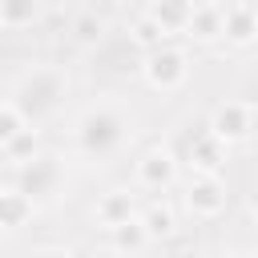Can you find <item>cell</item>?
<instances>
[{
  "label": "cell",
  "instance_id": "obj_1",
  "mask_svg": "<svg viewBox=\"0 0 258 258\" xmlns=\"http://www.w3.org/2000/svg\"><path fill=\"white\" fill-rule=\"evenodd\" d=\"M185 77H189V60H185L181 48H169V44L149 48V56H145V81H149L153 89L173 93V89L185 85Z\"/></svg>",
  "mask_w": 258,
  "mask_h": 258
},
{
  "label": "cell",
  "instance_id": "obj_2",
  "mask_svg": "<svg viewBox=\"0 0 258 258\" xmlns=\"http://www.w3.org/2000/svg\"><path fill=\"white\" fill-rule=\"evenodd\" d=\"M185 206L194 218H218L226 210V185L218 173H194V181L185 185Z\"/></svg>",
  "mask_w": 258,
  "mask_h": 258
},
{
  "label": "cell",
  "instance_id": "obj_3",
  "mask_svg": "<svg viewBox=\"0 0 258 258\" xmlns=\"http://www.w3.org/2000/svg\"><path fill=\"white\" fill-rule=\"evenodd\" d=\"M250 129H254V109L242 105V101H226V105H218L214 117H210V133H218L226 145H230V141H242Z\"/></svg>",
  "mask_w": 258,
  "mask_h": 258
},
{
  "label": "cell",
  "instance_id": "obj_4",
  "mask_svg": "<svg viewBox=\"0 0 258 258\" xmlns=\"http://www.w3.org/2000/svg\"><path fill=\"white\" fill-rule=\"evenodd\" d=\"M81 141H85V149L109 153V149L121 141V121H117L113 113H89L85 125H81Z\"/></svg>",
  "mask_w": 258,
  "mask_h": 258
},
{
  "label": "cell",
  "instance_id": "obj_5",
  "mask_svg": "<svg viewBox=\"0 0 258 258\" xmlns=\"http://www.w3.org/2000/svg\"><path fill=\"white\" fill-rule=\"evenodd\" d=\"M177 177V161L165 153V149H149L141 161H137V181L145 189H169Z\"/></svg>",
  "mask_w": 258,
  "mask_h": 258
},
{
  "label": "cell",
  "instance_id": "obj_6",
  "mask_svg": "<svg viewBox=\"0 0 258 258\" xmlns=\"http://www.w3.org/2000/svg\"><path fill=\"white\" fill-rule=\"evenodd\" d=\"M185 36H194L198 44H210V40L226 36V8L222 4H194V16L185 24Z\"/></svg>",
  "mask_w": 258,
  "mask_h": 258
},
{
  "label": "cell",
  "instance_id": "obj_7",
  "mask_svg": "<svg viewBox=\"0 0 258 258\" xmlns=\"http://www.w3.org/2000/svg\"><path fill=\"white\" fill-rule=\"evenodd\" d=\"M189 161H194V169L198 173H222V165H226V141L218 137V133H202V137H194V145H189Z\"/></svg>",
  "mask_w": 258,
  "mask_h": 258
},
{
  "label": "cell",
  "instance_id": "obj_8",
  "mask_svg": "<svg viewBox=\"0 0 258 258\" xmlns=\"http://www.w3.org/2000/svg\"><path fill=\"white\" fill-rule=\"evenodd\" d=\"M258 36V8L246 4V0H234L226 8V40L234 44H250Z\"/></svg>",
  "mask_w": 258,
  "mask_h": 258
},
{
  "label": "cell",
  "instance_id": "obj_9",
  "mask_svg": "<svg viewBox=\"0 0 258 258\" xmlns=\"http://www.w3.org/2000/svg\"><path fill=\"white\" fill-rule=\"evenodd\" d=\"M129 218H137L129 189H109V194L97 202V222H101L105 230H113V226H121V222H129Z\"/></svg>",
  "mask_w": 258,
  "mask_h": 258
},
{
  "label": "cell",
  "instance_id": "obj_10",
  "mask_svg": "<svg viewBox=\"0 0 258 258\" xmlns=\"http://www.w3.org/2000/svg\"><path fill=\"white\" fill-rule=\"evenodd\" d=\"M32 218L28 189H0V230H20Z\"/></svg>",
  "mask_w": 258,
  "mask_h": 258
},
{
  "label": "cell",
  "instance_id": "obj_11",
  "mask_svg": "<svg viewBox=\"0 0 258 258\" xmlns=\"http://www.w3.org/2000/svg\"><path fill=\"white\" fill-rule=\"evenodd\" d=\"M149 16L165 28V32H185L189 16H194V0H153Z\"/></svg>",
  "mask_w": 258,
  "mask_h": 258
},
{
  "label": "cell",
  "instance_id": "obj_12",
  "mask_svg": "<svg viewBox=\"0 0 258 258\" xmlns=\"http://www.w3.org/2000/svg\"><path fill=\"white\" fill-rule=\"evenodd\" d=\"M109 242H113V250H121V254H137V250L149 242L145 222H141V218H129V222L113 226V230H109Z\"/></svg>",
  "mask_w": 258,
  "mask_h": 258
},
{
  "label": "cell",
  "instance_id": "obj_13",
  "mask_svg": "<svg viewBox=\"0 0 258 258\" xmlns=\"http://www.w3.org/2000/svg\"><path fill=\"white\" fill-rule=\"evenodd\" d=\"M40 16V0H0V24L4 28H28Z\"/></svg>",
  "mask_w": 258,
  "mask_h": 258
},
{
  "label": "cell",
  "instance_id": "obj_14",
  "mask_svg": "<svg viewBox=\"0 0 258 258\" xmlns=\"http://www.w3.org/2000/svg\"><path fill=\"white\" fill-rule=\"evenodd\" d=\"M141 222H145V234H149V242L173 238V230H177V218H173V210H169V206H149V210L141 214Z\"/></svg>",
  "mask_w": 258,
  "mask_h": 258
},
{
  "label": "cell",
  "instance_id": "obj_15",
  "mask_svg": "<svg viewBox=\"0 0 258 258\" xmlns=\"http://www.w3.org/2000/svg\"><path fill=\"white\" fill-rule=\"evenodd\" d=\"M36 149H40V133L24 125V129H20V133H16V137H12L8 145H4V157H8V161H20V165H24V161H36Z\"/></svg>",
  "mask_w": 258,
  "mask_h": 258
},
{
  "label": "cell",
  "instance_id": "obj_16",
  "mask_svg": "<svg viewBox=\"0 0 258 258\" xmlns=\"http://www.w3.org/2000/svg\"><path fill=\"white\" fill-rule=\"evenodd\" d=\"M133 40H137V44L149 52V48H157V44L165 40V28H161V24H157L149 12H137V20H133Z\"/></svg>",
  "mask_w": 258,
  "mask_h": 258
},
{
  "label": "cell",
  "instance_id": "obj_17",
  "mask_svg": "<svg viewBox=\"0 0 258 258\" xmlns=\"http://www.w3.org/2000/svg\"><path fill=\"white\" fill-rule=\"evenodd\" d=\"M24 125H28V121H24L20 105L4 101V105H0V149H4V145H8V141H12V137H16L20 129H24Z\"/></svg>",
  "mask_w": 258,
  "mask_h": 258
},
{
  "label": "cell",
  "instance_id": "obj_18",
  "mask_svg": "<svg viewBox=\"0 0 258 258\" xmlns=\"http://www.w3.org/2000/svg\"><path fill=\"white\" fill-rule=\"evenodd\" d=\"M73 32H77V40H81V44H93V40L101 36V20H97L93 12H85V16H77Z\"/></svg>",
  "mask_w": 258,
  "mask_h": 258
},
{
  "label": "cell",
  "instance_id": "obj_19",
  "mask_svg": "<svg viewBox=\"0 0 258 258\" xmlns=\"http://www.w3.org/2000/svg\"><path fill=\"white\" fill-rule=\"evenodd\" d=\"M32 258H73V254H69L64 246H44V250H36Z\"/></svg>",
  "mask_w": 258,
  "mask_h": 258
},
{
  "label": "cell",
  "instance_id": "obj_20",
  "mask_svg": "<svg viewBox=\"0 0 258 258\" xmlns=\"http://www.w3.org/2000/svg\"><path fill=\"white\" fill-rule=\"evenodd\" d=\"M125 4H133V8H141V12H149V8H153V0H125Z\"/></svg>",
  "mask_w": 258,
  "mask_h": 258
},
{
  "label": "cell",
  "instance_id": "obj_21",
  "mask_svg": "<svg viewBox=\"0 0 258 258\" xmlns=\"http://www.w3.org/2000/svg\"><path fill=\"white\" fill-rule=\"evenodd\" d=\"M250 214L258 218V189H254V198H250Z\"/></svg>",
  "mask_w": 258,
  "mask_h": 258
},
{
  "label": "cell",
  "instance_id": "obj_22",
  "mask_svg": "<svg viewBox=\"0 0 258 258\" xmlns=\"http://www.w3.org/2000/svg\"><path fill=\"white\" fill-rule=\"evenodd\" d=\"M206 258H230V254H206Z\"/></svg>",
  "mask_w": 258,
  "mask_h": 258
}]
</instances>
